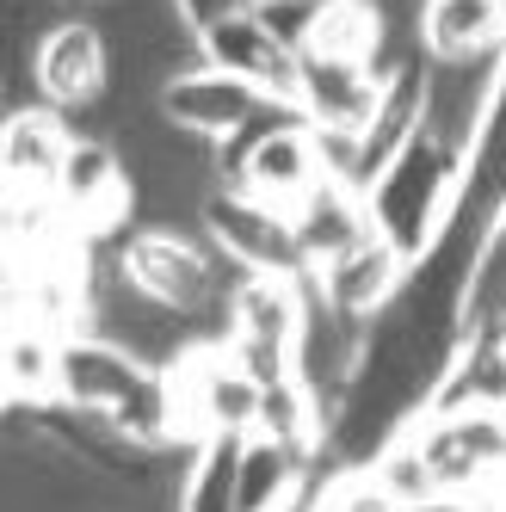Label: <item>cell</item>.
<instances>
[{"label": "cell", "instance_id": "24", "mask_svg": "<svg viewBox=\"0 0 506 512\" xmlns=\"http://www.w3.org/2000/svg\"><path fill=\"white\" fill-rule=\"evenodd\" d=\"M315 7H321V0H266V7H260V19L278 31V38L284 44H291L297 56H303V44H309V25H315Z\"/></svg>", "mask_w": 506, "mask_h": 512}, {"label": "cell", "instance_id": "26", "mask_svg": "<svg viewBox=\"0 0 506 512\" xmlns=\"http://www.w3.org/2000/svg\"><path fill=\"white\" fill-rule=\"evenodd\" d=\"M229 7H235V13H260V7H266V0H229Z\"/></svg>", "mask_w": 506, "mask_h": 512}, {"label": "cell", "instance_id": "9", "mask_svg": "<svg viewBox=\"0 0 506 512\" xmlns=\"http://www.w3.org/2000/svg\"><path fill=\"white\" fill-rule=\"evenodd\" d=\"M315 488H321V451H303L272 432L241 438V463H235L241 512H303L315 506Z\"/></svg>", "mask_w": 506, "mask_h": 512}, {"label": "cell", "instance_id": "4", "mask_svg": "<svg viewBox=\"0 0 506 512\" xmlns=\"http://www.w3.org/2000/svg\"><path fill=\"white\" fill-rule=\"evenodd\" d=\"M112 68H118V50L105 38L99 19H62L50 25L38 50H31V81H38V105L62 118H81L93 105L112 99Z\"/></svg>", "mask_w": 506, "mask_h": 512}, {"label": "cell", "instance_id": "15", "mask_svg": "<svg viewBox=\"0 0 506 512\" xmlns=\"http://www.w3.org/2000/svg\"><path fill=\"white\" fill-rule=\"evenodd\" d=\"M291 223H297V247H303V266H309V272L334 266L340 253L365 247V241L377 235L365 192H358V186H340V179H321V186L291 210Z\"/></svg>", "mask_w": 506, "mask_h": 512}, {"label": "cell", "instance_id": "30", "mask_svg": "<svg viewBox=\"0 0 506 512\" xmlns=\"http://www.w3.org/2000/svg\"><path fill=\"white\" fill-rule=\"evenodd\" d=\"M500 216H506V210H500Z\"/></svg>", "mask_w": 506, "mask_h": 512}, {"label": "cell", "instance_id": "17", "mask_svg": "<svg viewBox=\"0 0 506 512\" xmlns=\"http://www.w3.org/2000/svg\"><path fill=\"white\" fill-rule=\"evenodd\" d=\"M389 50V19L383 0H321L303 56H334V62H371Z\"/></svg>", "mask_w": 506, "mask_h": 512}, {"label": "cell", "instance_id": "20", "mask_svg": "<svg viewBox=\"0 0 506 512\" xmlns=\"http://www.w3.org/2000/svg\"><path fill=\"white\" fill-rule=\"evenodd\" d=\"M56 371H62V340L38 327H7V401L44 408L56 401Z\"/></svg>", "mask_w": 506, "mask_h": 512}, {"label": "cell", "instance_id": "23", "mask_svg": "<svg viewBox=\"0 0 506 512\" xmlns=\"http://www.w3.org/2000/svg\"><path fill=\"white\" fill-rule=\"evenodd\" d=\"M315 512H402L371 469H321V488H315Z\"/></svg>", "mask_w": 506, "mask_h": 512}, {"label": "cell", "instance_id": "10", "mask_svg": "<svg viewBox=\"0 0 506 512\" xmlns=\"http://www.w3.org/2000/svg\"><path fill=\"white\" fill-rule=\"evenodd\" d=\"M500 56H426V118L420 124L457 142V149H476L482 118L500 87Z\"/></svg>", "mask_w": 506, "mask_h": 512}, {"label": "cell", "instance_id": "12", "mask_svg": "<svg viewBox=\"0 0 506 512\" xmlns=\"http://www.w3.org/2000/svg\"><path fill=\"white\" fill-rule=\"evenodd\" d=\"M389 75H377L371 62H334V56H303L297 75V112L315 130H365L383 105Z\"/></svg>", "mask_w": 506, "mask_h": 512}, {"label": "cell", "instance_id": "21", "mask_svg": "<svg viewBox=\"0 0 506 512\" xmlns=\"http://www.w3.org/2000/svg\"><path fill=\"white\" fill-rule=\"evenodd\" d=\"M235 463H241V438H204V445H192L186 482H179V512H241L235 506Z\"/></svg>", "mask_w": 506, "mask_h": 512}, {"label": "cell", "instance_id": "3", "mask_svg": "<svg viewBox=\"0 0 506 512\" xmlns=\"http://www.w3.org/2000/svg\"><path fill=\"white\" fill-rule=\"evenodd\" d=\"M173 401H179V438L204 445V438H253L266 414V383L229 352V340L192 346L167 371Z\"/></svg>", "mask_w": 506, "mask_h": 512}, {"label": "cell", "instance_id": "11", "mask_svg": "<svg viewBox=\"0 0 506 512\" xmlns=\"http://www.w3.org/2000/svg\"><path fill=\"white\" fill-rule=\"evenodd\" d=\"M408 272H414L408 253H395L383 235H371L365 247L340 253L334 266L309 272V284H315V297L328 303V309H340V315H352V321H377L395 297H402Z\"/></svg>", "mask_w": 506, "mask_h": 512}, {"label": "cell", "instance_id": "14", "mask_svg": "<svg viewBox=\"0 0 506 512\" xmlns=\"http://www.w3.org/2000/svg\"><path fill=\"white\" fill-rule=\"evenodd\" d=\"M75 136H81L75 118L50 112V105L7 112V130H0V173H7V192H56Z\"/></svg>", "mask_w": 506, "mask_h": 512}, {"label": "cell", "instance_id": "16", "mask_svg": "<svg viewBox=\"0 0 506 512\" xmlns=\"http://www.w3.org/2000/svg\"><path fill=\"white\" fill-rule=\"evenodd\" d=\"M420 50L426 56H500L506 50V0H426Z\"/></svg>", "mask_w": 506, "mask_h": 512}, {"label": "cell", "instance_id": "6", "mask_svg": "<svg viewBox=\"0 0 506 512\" xmlns=\"http://www.w3.org/2000/svg\"><path fill=\"white\" fill-rule=\"evenodd\" d=\"M260 105H266L260 87H247V81L223 75V68H210L198 56V62H186V68H173V75H167L155 112L167 124H179L186 136H198V142H210V149H216V142H229L253 112H260Z\"/></svg>", "mask_w": 506, "mask_h": 512}, {"label": "cell", "instance_id": "1", "mask_svg": "<svg viewBox=\"0 0 506 512\" xmlns=\"http://www.w3.org/2000/svg\"><path fill=\"white\" fill-rule=\"evenodd\" d=\"M463 186H469V149L445 142L439 130H414L402 149L383 161V173L365 186V204H371V223L377 235L420 260V253L445 235V223L463 204Z\"/></svg>", "mask_w": 506, "mask_h": 512}, {"label": "cell", "instance_id": "2", "mask_svg": "<svg viewBox=\"0 0 506 512\" xmlns=\"http://www.w3.org/2000/svg\"><path fill=\"white\" fill-rule=\"evenodd\" d=\"M309 321V278L297 272H241L229 290V352L266 389L297 377V340Z\"/></svg>", "mask_w": 506, "mask_h": 512}, {"label": "cell", "instance_id": "22", "mask_svg": "<svg viewBox=\"0 0 506 512\" xmlns=\"http://www.w3.org/2000/svg\"><path fill=\"white\" fill-rule=\"evenodd\" d=\"M371 475H377V488L395 500V506H402V512H414L420 500H432V494H439V475H432L426 469V457H420V445H414V432H402V438H395V445L371 463Z\"/></svg>", "mask_w": 506, "mask_h": 512}, {"label": "cell", "instance_id": "5", "mask_svg": "<svg viewBox=\"0 0 506 512\" xmlns=\"http://www.w3.org/2000/svg\"><path fill=\"white\" fill-rule=\"evenodd\" d=\"M204 235L235 272H297V278H309L291 210H278V204L253 198L241 186H223L204 204Z\"/></svg>", "mask_w": 506, "mask_h": 512}, {"label": "cell", "instance_id": "13", "mask_svg": "<svg viewBox=\"0 0 506 512\" xmlns=\"http://www.w3.org/2000/svg\"><path fill=\"white\" fill-rule=\"evenodd\" d=\"M321 179H328V167H321V149H315V124L297 118V124L272 130L260 149L241 161L235 186L253 192V198H266V204H278V210H297Z\"/></svg>", "mask_w": 506, "mask_h": 512}, {"label": "cell", "instance_id": "29", "mask_svg": "<svg viewBox=\"0 0 506 512\" xmlns=\"http://www.w3.org/2000/svg\"><path fill=\"white\" fill-rule=\"evenodd\" d=\"M500 340H506V334H500Z\"/></svg>", "mask_w": 506, "mask_h": 512}, {"label": "cell", "instance_id": "19", "mask_svg": "<svg viewBox=\"0 0 506 512\" xmlns=\"http://www.w3.org/2000/svg\"><path fill=\"white\" fill-rule=\"evenodd\" d=\"M463 327L469 334H506V216H494V229L476 247V266L463 284Z\"/></svg>", "mask_w": 506, "mask_h": 512}, {"label": "cell", "instance_id": "18", "mask_svg": "<svg viewBox=\"0 0 506 512\" xmlns=\"http://www.w3.org/2000/svg\"><path fill=\"white\" fill-rule=\"evenodd\" d=\"M463 408H506V340L500 334H469L463 352L432 395L426 414H463Z\"/></svg>", "mask_w": 506, "mask_h": 512}, {"label": "cell", "instance_id": "27", "mask_svg": "<svg viewBox=\"0 0 506 512\" xmlns=\"http://www.w3.org/2000/svg\"><path fill=\"white\" fill-rule=\"evenodd\" d=\"M62 7H105V0H62Z\"/></svg>", "mask_w": 506, "mask_h": 512}, {"label": "cell", "instance_id": "28", "mask_svg": "<svg viewBox=\"0 0 506 512\" xmlns=\"http://www.w3.org/2000/svg\"><path fill=\"white\" fill-rule=\"evenodd\" d=\"M303 512H315V506H303Z\"/></svg>", "mask_w": 506, "mask_h": 512}, {"label": "cell", "instance_id": "8", "mask_svg": "<svg viewBox=\"0 0 506 512\" xmlns=\"http://www.w3.org/2000/svg\"><path fill=\"white\" fill-rule=\"evenodd\" d=\"M149 377H155V371H149L136 352H124L118 340H105V334H93V327H87V334H68V340H62L56 401H68V408H87V414H124Z\"/></svg>", "mask_w": 506, "mask_h": 512}, {"label": "cell", "instance_id": "7", "mask_svg": "<svg viewBox=\"0 0 506 512\" xmlns=\"http://www.w3.org/2000/svg\"><path fill=\"white\" fill-rule=\"evenodd\" d=\"M198 56H204L210 68H223V75L260 87L266 99H291V105H297L303 56L284 44L260 13H229V19H216L204 38H198Z\"/></svg>", "mask_w": 506, "mask_h": 512}, {"label": "cell", "instance_id": "25", "mask_svg": "<svg viewBox=\"0 0 506 512\" xmlns=\"http://www.w3.org/2000/svg\"><path fill=\"white\" fill-rule=\"evenodd\" d=\"M173 13H179V25H186L192 38H204V31H210L216 19H229L235 7H229V0H173Z\"/></svg>", "mask_w": 506, "mask_h": 512}]
</instances>
